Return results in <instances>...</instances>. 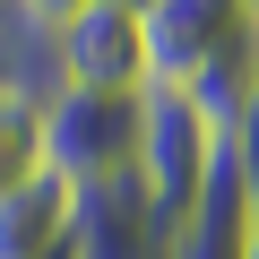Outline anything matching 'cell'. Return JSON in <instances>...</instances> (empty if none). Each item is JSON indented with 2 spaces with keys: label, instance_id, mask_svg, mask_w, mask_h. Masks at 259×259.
Returning <instances> with one entry per match:
<instances>
[{
  "label": "cell",
  "instance_id": "5b68a950",
  "mask_svg": "<svg viewBox=\"0 0 259 259\" xmlns=\"http://www.w3.org/2000/svg\"><path fill=\"white\" fill-rule=\"evenodd\" d=\"M78 233V190L61 182V173H44L35 190H18V199H0V259H44L52 242H69Z\"/></svg>",
  "mask_w": 259,
  "mask_h": 259
},
{
  "label": "cell",
  "instance_id": "30bf717a",
  "mask_svg": "<svg viewBox=\"0 0 259 259\" xmlns=\"http://www.w3.org/2000/svg\"><path fill=\"white\" fill-rule=\"evenodd\" d=\"M242 259H259V225H250V250H242Z\"/></svg>",
  "mask_w": 259,
  "mask_h": 259
},
{
  "label": "cell",
  "instance_id": "277c9868",
  "mask_svg": "<svg viewBox=\"0 0 259 259\" xmlns=\"http://www.w3.org/2000/svg\"><path fill=\"white\" fill-rule=\"evenodd\" d=\"M52 87H95V95H139L147 87V35L139 9L87 0L78 18L52 26Z\"/></svg>",
  "mask_w": 259,
  "mask_h": 259
},
{
  "label": "cell",
  "instance_id": "7a4b0ae2",
  "mask_svg": "<svg viewBox=\"0 0 259 259\" xmlns=\"http://www.w3.org/2000/svg\"><path fill=\"white\" fill-rule=\"evenodd\" d=\"M44 156L69 190L130 182L139 164V95H95V87H52L44 95Z\"/></svg>",
  "mask_w": 259,
  "mask_h": 259
},
{
  "label": "cell",
  "instance_id": "7c38bea8",
  "mask_svg": "<svg viewBox=\"0 0 259 259\" xmlns=\"http://www.w3.org/2000/svg\"><path fill=\"white\" fill-rule=\"evenodd\" d=\"M250 9H259V0H250Z\"/></svg>",
  "mask_w": 259,
  "mask_h": 259
},
{
  "label": "cell",
  "instance_id": "ba28073f",
  "mask_svg": "<svg viewBox=\"0 0 259 259\" xmlns=\"http://www.w3.org/2000/svg\"><path fill=\"white\" fill-rule=\"evenodd\" d=\"M9 9H18L26 26H44V35H52L61 18H78V9H87V0H9Z\"/></svg>",
  "mask_w": 259,
  "mask_h": 259
},
{
  "label": "cell",
  "instance_id": "8fae6325",
  "mask_svg": "<svg viewBox=\"0 0 259 259\" xmlns=\"http://www.w3.org/2000/svg\"><path fill=\"white\" fill-rule=\"evenodd\" d=\"M0 9H9V0H0Z\"/></svg>",
  "mask_w": 259,
  "mask_h": 259
},
{
  "label": "cell",
  "instance_id": "3957f363",
  "mask_svg": "<svg viewBox=\"0 0 259 259\" xmlns=\"http://www.w3.org/2000/svg\"><path fill=\"white\" fill-rule=\"evenodd\" d=\"M139 35H147V87H190L233 44L259 35V9L250 0H156L139 18Z\"/></svg>",
  "mask_w": 259,
  "mask_h": 259
},
{
  "label": "cell",
  "instance_id": "6da1fadb",
  "mask_svg": "<svg viewBox=\"0 0 259 259\" xmlns=\"http://www.w3.org/2000/svg\"><path fill=\"white\" fill-rule=\"evenodd\" d=\"M216 156H225V139L199 121V104L182 87H139V164H130V182H139V199H147V216H156L164 242L207 199Z\"/></svg>",
  "mask_w": 259,
  "mask_h": 259
},
{
  "label": "cell",
  "instance_id": "8992f818",
  "mask_svg": "<svg viewBox=\"0 0 259 259\" xmlns=\"http://www.w3.org/2000/svg\"><path fill=\"white\" fill-rule=\"evenodd\" d=\"M44 173H52V156H44V95L35 87H9V95H0V199L35 190Z\"/></svg>",
  "mask_w": 259,
  "mask_h": 259
},
{
  "label": "cell",
  "instance_id": "9c48e42d",
  "mask_svg": "<svg viewBox=\"0 0 259 259\" xmlns=\"http://www.w3.org/2000/svg\"><path fill=\"white\" fill-rule=\"evenodd\" d=\"M121 9H139V18H147V9H156V0H121Z\"/></svg>",
  "mask_w": 259,
  "mask_h": 259
},
{
  "label": "cell",
  "instance_id": "52a82bcc",
  "mask_svg": "<svg viewBox=\"0 0 259 259\" xmlns=\"http://www.w3.org/2000/svg\"><path fill=\"white\" fill-rule=\"evenodd\" d=\"M225 164H233V182H242V199H250V216H259V87H250L242 112L225 121Z\"/></svg>",
  "mask_w": 259,
  "mask_h": 259
}]
</instances>
